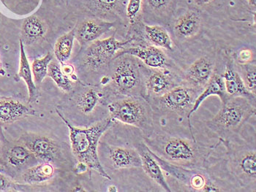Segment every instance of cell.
Returning a JSON list of instances; mask_svg holds the SVG:
<instances>
[{"label":"cell","instance_id":"obj_1","mask_svg":"<svg viewBox=\"0 0 256 192\" xmlns=\"http://www.w3.org/2000/svg\"><path fill=\"white\" fill-rule=\"evenodd\" d=\"M148 149L166 161L188 168H202L208 161L212 148L178 137L159 135L144 138Z\"/></svg>","mask_w":256,"mask_h":192},{"label":"cell","instance_id":"obj_2","mask_svg":"<svg viewBox=\"0 0 256 192\" xmlns=\"http://www.w3.org/2000/svg\"><path fill=\"white\" fill-rule=\"evenodd\" d=\"M56 113L68 128L71 147L78 161L85 164L89 169L96 171L102 177L110 180L100 161L98 147L101 136L113 124V119L106 118L89 128L79 129L71 125L59 111H56Z\"/></svg>","mask_w":256,"mask_h":192},{"label":"cell","instance_id":"obj_3","mask_svg":"<svg viewBox=\"0 0 256 192\" xmlns=\"http://www.w3.org/2000/svg\"><path fill=\"white\" fill-rule=\"evenodd\" d=\"M256 105L242 97H230L222 104L217 114L206 123L207 128L218 135L220 141H226L236 135L252 116Z\"/></svg>","mask_w":256,"mask_h":192},{"label":"cell","instance_id":"obj_4","mask_svg":"<svg viewBox=\"0 0 256 192\" xmlns=\"http://www.w3.org/2000/svg\"><path fill=\"white\" fill-rule=\"evenodd\" d=\"M110 72L112 89L123 97L144 98L143 64L129 54L116 55Z\"/></svg>","mask_w":256,"mask_h":192},{"label":"cell","instance_id":"obj_5","mask_svg":"<svg viewBox=\"0 0 256 192\" xmlns=\"http://www.w3.org/2000/svg\"><path fill=\"white\" fill-rule=\"evenodd\" d=\"M110 117L114 121L134 126L142 130L146 138L154 133L153 110L146 99L142 97H124L108 105Z\"/></svg>","mask_w":256,"mask_h":192},{"label":"cell","instance_id":"obj_6","mask_svg":"<svg viewBox=\"0 0 256 192\" xmlns=\"http://www.w3.org/2000/svg\"><path fill=\"white\" fill-rule=\"evenodd\" d=\"M228 150L230 171L242 188L256 191V154L255 149L248 146H236L226 141H221Z\"/></svg>","mask_w":256,"mask_h":192},{"label":"cell","instance_id":"obj_7","mask_svg":"<svg viewBox=\"0 0 256 192\" xmlns=\"http://www.w3.org/2000/svg\"><path fill=\"white\" fill-rule=\"evenodd\" d=\"M162 171L189 189L190 191L203 192H224L202 168H188L178 166L162 160L152 152Z\"/></svg>","mask_w":256,"mask_h":192},{"label":"cell","instance_id":"obj_8","mask_svg":"<svg viewBox=\"0 0 256 192\" xmlns=\"http://www.w3.org/2000/svg\"><path fill=\"white\" fill-rule=\"evenodd\" d=\"M200 91L180 84L166 94L154 98L146 99L153 111L162 113H174L180 117H187L192 109L196 99Z\"/></svg>","mask_w":256,"mask_h":192},{"label":"cell","instance_id":"obj_9","mask_svg":"<svg viewBox=\"0 0 256 192\" xmlns=\"http://www.w3.org/2000/svg\"><path fill=\"white\" fill-rule=\"evenodd\" d=\"M132 42H134L132 38L118 41L114 35L104 40L94 41L85 53V64L91 70H100L109 64L118 51L124 49Z\"/></svg>","mask_w":256,"mask_h":192},{"label":"cell","instance_id":"obj_10","mask_svg":"<svg viewBox=\"0 0 256 192\" xmlns=\"http://www.w3.org/2000/svg\"><path fill=\"white\" fill-rule=\"evenodd\" d=\"M144 98L160 97L182 84L178 77L168 69H152L143 66Z\"/></svg>","mask_w":256,"mask_h":192},{"label":"cell","instance_id":"obj_11","mask_svg":"<svg viewBox=\"0 0 256 192\" xmlns=\"http://www.w3.org/2000/svg\"><path fill=\"white\" fill-rule=\"evenodd\" d=\"M118 55L129 54L142 61L148 68L168 69L172 65L169 58L161 48L148 43L138 44L136 46L130 47L118 52Z\"/></svg>","mask_w":256,"mask_h":192},{"label":"cell","instance_id":"obj_12","mask_svg":"<svg viewBox=\"0 0 256 192\" xmlns=\"http://www.w3.org/2000/svg\"><path fill=\"white\" fill-rule=\"evenodd\" d=\"M214 72V61L208 56H203L194 61L183 74L182 84L199 91L203 90Z\"/></svg>","mask_w":256,"mask_h":192},{"label":"cell","instance_id":"obj_13","mask_svg":"<svg viewBox=\"0 0 256 192\" xmlns=\"http://www.w3.org/2000/svg\"><path fill=\"white\" fill-rule=\"evenodd\" d=\"M211 96H218L220 100L221 104H225L230 98V96L228 94L226 89L225 83L222 75H219L217 72H214L212 75L210 81L206 83V86L204 88L203 90L200 91V94L198 95L196 99L195 102L192 105V109L188 113L187 119L188 124H189L190 131L192 135V139L196 141L195 137L192 131V125H191L190 118L194 113L198 109L202 104L206 100L208 97Z\"/></svg>","mask_w":256,"mask_h":192},{"label":"cell","instance_id":"obj_14","mask_svg":"<svg viewBox=\"0 0 256 192\" xmlns=\"http://www.w3.org/2000/svg\"><path fill=\"white\" fill-rule=\"evenodd\" d=\"M226 89L230 97H242L248 99L256 105V95L248 90L240 72L235 68V63L230 56H228L226 69L222 75Z\"/></svg>","mask_w":256,"mask_h":192},{"label":"cell","instance_id":"obj_15","mask_svg":"<svg viewBox=\"0 0 256 192\" xmlns=\"http://www.w3.org/2000/svg\"><path fill=\"white\" fill-rule=\"evenodd\" d=\"M136 150L138 151L142 160V168L146 176L166 192H172L170 186L166 180L162 168L160 166L157 160L154 158L146 143L144 142L139 143Z\"/></svg>","mask_w":256,"mask_h":192},{"label":"cell","instance_id":"obj_16","mask_svg":"<svg viewBox=\"0 0 256 192\" xmlns=\"http://www.w3.org/2000/svg\"><path fill=\"white\" fill-rule=\"evenodd\" d=\"M108 160L114 169L142 168V160L136 149L109 146Z\"/></svg>","mask_w":256,"mask_h":192},{"label":"cell","instance_id":"obj_17","mask_svg":"<svg viewBox=\"0 0 256 192\" xmlns=\"http://www.w3.org/2000/svg\"><path fill=\"white\" fill-rule=\"evenodd\" d=\"M202 26V17L198 11L190 10L175 21L174 31L182 40L192 38L198 34Z\"/></svg>","mask_w":256,"mask_h":192},{"label":"cell","instance_id":"obj_18","mask_svg":"<svg viewBox=\"0 0 256 192\" xmlns=\"http://www.w3.org/2000/svg\"><path fill=\"white\" fill-rule=\"evenodd\" d=\"M114 26L112 22L100 19H90L83 22L76 31V36L82 44L97 40L102 34L110 31Z\"/></svg>","mask_w":256,"mask_h":192},{"label":"cell","instance_id":"obj_19","mask_svg":"<svg viewBox=\"0 0 256 192\" xmlns=\"http://www.w3.org/2000/svg\"><path fill=\"white\" fill-rule=\"evenodd\" d=\"M26 147L34 157L42 162L54 160L58 149L54 141L45 136H36L26 142Z\"/></svg>","mask_w":256,"mask_h":192},{"label":"cell","instance_id":"obj_20","mask_svg":"<svg viewBox=\"0 0 256 192\" xmlns=\"http://www.w3.org/2000/svg\"><path fill=\"white\" fill-rule=\"evenodd\" d=\"M33 114H34V110L22 102L11 99L0 98V122H15Z\"/></svg>","mask_w":256,"mask_h":192},{"label":"cell","instance_id":"obj_21","mask_svg":"<svg viewBox=\"0 0 256 192\" xmlns=\"http://www.w3.org/2000/svg\"><path fill=\"white\" fill-rule=\"evenodd\" d=\"M144 34L148 44L167 51H173L174 44L165 28L159 25H144Z\"/></svg>","mask_w":256,"mask_h":192},{"label":"cell","instance_id":"obj_22","mask_svg":"<svg viewBox=\"0 0 256 192\" xmlns=\"http://www.w3.org/2000/svg\"><path fill=\"white\" fill-rule=\"evenodd\" d=\"M54 174V168L50 162H42L26 170L22 174V182L28 184H39L50 181Z\"/></svg>","mask_w":256,"mask_h":192},{"label":"cell","instance_id":"obj_23","mask_svg":"<svg viewBox=\"0 0 256 192\" xmlns=\"http://www.w3.org/2000/svg\"><path fill=\"white\" fill-rule=\"evenodd\" d=\"M20 60L18 75L26 83L28 91H29V103H32L37 100L38 94L36 83L33 81L32 72L29 61H28V57L25 53L23 42L22 40H20Z\"/></svg>","mask_w":256,"mask_h":192},{"label":"cell","instance_id":"obj_24","mask_svg":"<svg viewBox=\"0 0 256 192\" xmlns=\"http://www.w3.org/2000/svg\"><path fill=\"white\" fill-rule=\"evenodd\" d=\"M104 94L96 88H89L80 94L77 105L78 109L85 115L94 111L102 100Z\"/></svg>","mask_w":256,"mask_h":192},{"label":"cell","instance_id":"obj_25","mask_svg":"<svg viewBox=\"0 0 256 192\" xmlns=\"http://www.w3.org/2000/svg\"><path fill=\"white\" fill-rule=\"evenodd\" d=\"M175 0H142L146 12L158 18H164L173 12Z\"/></svg>","mask_w":256,"mask_h":192},{"label":"cell","instance_id":"obj_26","mask_svg":"<svg viewBox=\"0 0 256 192\" xmlns=\"http://www.w3.org/2000/svg\"><path fill=\"white\" fill-rule=\"evenodd\" d=\"M22 35L28 41L40 38L46 33L44 22L36 16H30L24 21L22 28Z\"/></svg>","mask_w":256,"mask_h":192},{"label":"cell","instance_id":"obj_27","mask_svg":"<svg viewBox=\"0 0 256 192\" xmlns=\"http://www.w3.org/2000/svg\"><path fill=\"white\" fill-rule=\"evenodd\" d=\"M76 37V30L72 31L62 36L55 44L54 53L56 59L62 64H64L70 57L74 38Z\"/></svg>","mask_w":256,"mask_h":192},{"label":"cell","instance_id":"obj_28","mask_svg":"<svg viewBox=\"0 0 256 192\" xmlns=\"http://www.w3.org/2000/svg\"><path fill=\"white\" fill-rule=\"evenodd\" d=\"M32 157L34 156L28 148L18 145L11 148L9 151L8 162L14 168H20L28 163Z\"/></svg>","mask_w":256,"mask_h":192},{"label":"cell","instance_id":"obj_29","mask_svg":"<svg viewBox=\"0 0 256 192\" xmlns=\"http://www.w3.org/2000/svg\"><path fill=\"white\" fill-rule=\"evenodd\" d=\"M48 75L62 90L70 91L72 89V82L68 76L63 72L58 63L50 61L48 65Z\"/></svg>","mask_w":256,"mask_h":192},{"label":"cell","instance_id":"obj_30","mask_svg":"<svg viewBox=\"0 0 256 192\" xmlns=\"http://www.w3.org/2000/svg\"><path fill=\"white\" fill-rule=\"evenodd\" d=\"M53 59V55L48 53L41 59H36L32 64V72L34 75V83H40L48 75V65Z\"/></svg>","mask_w":256,"mask_h":192},{"label":"cell","instance_id":"obj_31","mask_svg":"<svg viewBox=\"0 0 256 192\" xmlns=\"http://www.w3.org/2000/svg\"><path fill=\"white\" fill-rule=\"evenodd\" d=\"M242 70V78L246 89L252 94L256 92V66L255 63L240 65Z\"/></svg>","mask_w":256,"mask_h":192},{"label":"cell","instance_id":"obj_32","mask_svg":"<svg viewBox=\"0 0 256 192\" xmlns=\"http://www.w3.org/2000/svg\"><path fill=\"white\" fill-rule=\"evenodd\" d=\"M122 1V0H93L96 8L104 13L118 10Z\"/></svg>","mask_w":256,"mask_h":192},{"label":"cell","instance_id":"obj_33","mask_svg":"<svg viewBox=\"0 0 256 192\" xmlns=\"http://www.w3.org/2000/svg\"><path fill=\"white\" fill-rule=\"evenodd\" d=\"M254 59V53L252 50L249 48H243L240 50L237 54L236 61L238 65L249 64L252 62Z\"/></svg>","mask_w":256,"mask_h":192},{"label":"cell","instance_id":"obj_34","mask_svg":"<svg viewBox=\"0 0 256 192\" xmlns=\"http://www.w3.org/2000/svg\"><path fill=\"white\" fill-rule=\"evenodd\" d=\"M11 187V183L9 182L8 179L0 174V191H6V190L10 189Z\"/></svg>","mask_w":256,"mask_h":192},{"label":"cell","instance_id":"obj_35","mask_svg":"<svg viewBox=\"0 0 256 192\" xmlns=\"http://www.w3.org/2000/svg\"><path fill=\"white\" fill-rule=\"evenodd\" d=\"M63 72L66 74L68 76H70V75H72L74 72V68L72 67V66H71L70 64H63L62 66V70Z\"/></svg>","mask_w":256,"mask_h":192},{"label":"cell","instance_id":"obj_36","mask_svg":"<svg viewBox=\"0 0 256 192\" xmlns=\"http://www.w3.org/2000/svg\"><path fill=\"white\" fill-rule=\"evenodd\" d=\"M88 169H89V168H88V167L86 166L85 164L78 162V164L76 166V173H78V174H80V173L86 172V170Z\"/></svg>","mask_w":256,"mask_h":192},{"label":"cell","instance_id":"obj_37","mask_svg":"<svg viewBox=\"0 0 256 192\" xmlns=\"http://www.w3.org/2000/svg\"><path fill=\"white\" fill-rule=\"evenodd\" d=\"M212 0H195L196 3L198 5H204V4H208V3L211 2Z\"/></svg>","mask_w":256,"mask_h":192},{"label":"cell","instance_id":"obj_38","mask_svg":"<svg viewBox=\"0 0 256 192\" xmlns=\"http://www.w3.org/2000/svg\"><path fill=\"white\" fill-rule=\"evenodd\" d=\"M248 3H249L250 7H254V9L256 7V0H248Z\"/></svg>","mask_w":256,"mask_h":192}]
</instances>
